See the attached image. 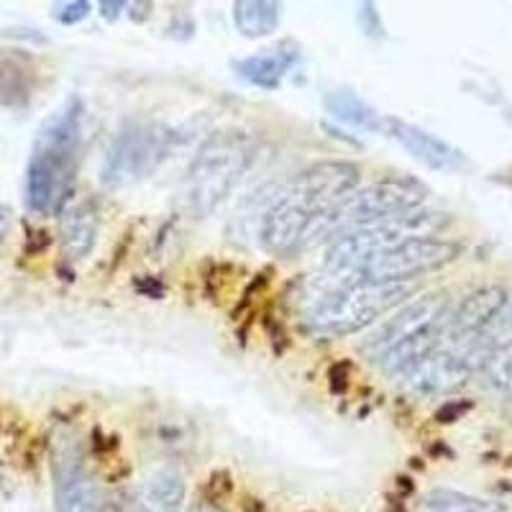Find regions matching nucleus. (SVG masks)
Here are the masks:
<instances>
[{"mask_svg":"<svg viewBox=\"0 0 512 512\" xmlns=\"http://www.w3.org/2000/svg\"><path fill=\"white\" fill-rule=\"evenodd\" d=\"M82 113V100L67 98L36 131L26 167V203L36 213H54L67 198L82 146Z\"/></svg>","mask_w":512,"mask_h":512,"instance_id":"obj_1","label":"nucleus"},{"mask_svg":"<svg viewBox=\"0 0 512 512\" xmlns=\"http://www.w3.org/2000/svg\"><path fill=\"white\" fill-rule=\"evenodd\" d=\"M448 318L451 313L446 292L415 297L400 305V310L361 344V354L374 361L384 374L400 377L405 369L441 346L448 331Z\"/></svg>","mask_w":512,"mask_h":512,"instance_id":"obj_2","label":"nucleus"},{"mask_svg":"<svg viewBox=\"0 0 512 512\" xmlns=\"http://www.w3.org/2000/svg\"><path fill=\"white\" fill-rule=\"evenodd\" d=\"M256 159L254 136L241 128L210 134L187 169V203L200 218L210 216L239 185Z\"/></svg>","mask_w":512,"mask_h":512,"instance_id":"obj_3","label":"nucleus"},{"mask_svg":"<svg viewBox=\"0 0 512 512\" xmlns=\"http://www.w3.org/2000/svg\"><path fill=\"white\" fill-rule=\"evenodd\" d=\"M448 223H451L448 213L418 205V208L405 210V213H397V216L384 218L372 226L333 239V244L326 249V256H323V269L338 277V285H346V282L354 280V272L361 262H367L369 256L392 249L397 244H405V241L436 239Z\"/></svg>","mask_w":512,"mask_h":512,"instance_id":"obj_4","label":"nucleus"},{"mask_svg":"<svg viewBox=\"0 0 512 512\" xmlns=\"http://www.w3.org/2000/svg\"><path fill=\"white\" fill-rule=\"evenodd\" d=\"M418 292L415 282L356 280L336 285L310 305L308 326L328 336H349L405 305Z\"/></svg>","mask_w":512,"mask_h":512,"instance_id":"obj_5","label":"nucleus"},{"mask_svg":"<svg viewBox=\"0 0 512 512\" xmlns=\"http://www.w3.org/2000/svg\"><path fill=\"white\" fill-rule=\"evenodd\" d=\"M425 200V187L418 185L415 180H384L374 182L369 187H356L351 195H346L341 203L333 205L326 210L318 221L310 228L305 246L318 244L326 239H338L344 233L359 231L372 223L392 218L397 213L413 210L423 205Z\"/></svg>","mask_w":512,"mask_h":512,"instance_id":"obj_6","label":"nucleus"},{"mask_svg":"<svg viewBox=\"0 0 512 512\" xmlns=\"http://www.w3.org/2000/svg\"><path fill=\"white\" fill-rule=\"evenodd\" d=\"M172 144H175V134L162 123H126L105 154L103 182L111 187H123L146 180L162 167Z\"/></svg>","mask_w":512,"mask_h":512,"instance_id":"obj_7","label":"nucleus"},{"mask_svg":"<svg viewBox=\"0 0 512 512\" xmlns=\"http://www.w3.org/2000/svg\"><path fill=\"white\" fill-rule=\"evenodd\" d=\"M461 246L446 239H413L387 251L369 256L354 272V280L374 282H415V277L456 262Z\"/></svg>","mask_w":512,"mask_h":512,"instance_id":"obj_8","label":"nucleus"},{"mask_svg":"<svg viewBox=\"0 0 512 512\" xmlns=\"http://www.w3.org/2000/svg\"><path fill=\"white\" fill-rule=\"evenodd\" d=\"M484 351L487 349H441L438 346L395 379L402 384V390L413 395H446L469 382V377L479 369Z\"/></svg>","mask_w":512,"mask_h":512,"instance_id":"obj_9","label":"nucleus"},{"mask_svg":"<svg viewBox=\"0 0 512 512\" xmlns=\"http://www.w3.org/2000/svg\"><path fill=\"white\" fill-rule=\"evenodd\" d=\"M361 169L351 162H320L303 169L295 180L285 187L290 198L308 208L315 218H320L333 205L341 203L346 195L359 187Z\"/></svg>","mask_w":512,"mask_h":512,"instance_id":"obj_10","label":"nucleus"},{"mask_svg":"<svg viewBox=\"0 0 512 512\" xmlns=\"http://www.w3.org/2000/svg\"><path fill=\"white\" fill-rule=\"evenodd\" d=\"M315 221L318 218L308 208H303L282 190L277 200L264 210L262 223H259V241L269 254H292L300 246H305V239H308Z\"/></svg>","mask_w":512,"mask_h":512,"instance_id":"obj_11","label":"nucleus"},{"mask_svg":"<svg viewBox=\"0 0 512 512\" xmlns=\"http://www.w3.org/2000/svg\"><path fill=\"white\" fill-rule=\"evenodd\" d=\"M510 292L505 287H479L472 295L464 297V303L459 305L451 318H448L446 336L456 338V341H469L472 344H484V338H489V331L495 328L497 318L505 310Z\"/></svg>","mask_w":512,"mask_h":512,"instance_id":"obj_12","label":"nucleus"},{"mask_svg":"<svg viewBox=\"0 0 512 512\" xmlns=\"http://www.w3.org/2000/svg\"><path fill=\"white\" fill-rule=\"evenodd\" d=\"M382 134L395 139L402 149H408L428 169H436V172H459V169L469 167L464 152H459L448 141L438 139L436 134H431V131H425L420 126H413L408 121L387 116Z\"/></svg>","mask_w":512,"mask_h":512,"instance_id":"obj_13","label":"nucleus"},{"mask_svg":"<svg viewBox=\"0 0 512 512\" xmlns=\"http://www.w3.org/2000/svg\"><path fill=\"white\" fill-rule=\"evenodd\" d=\"M54 479H57V512H105V497L88 474L82 472L80 459L70 451L54 456Z\"/></svg>","mask_w":512,"mask_h":512,"instance_id":"obj_14","label":"nucleus"},{"mask_svg":"<svg viewBox=\"0 0 512 512\" xmlns=\"http://www.w3.org/2000/svg\"><path fill=\"white\" fill-rule=\"evenodd\" d=\"M59 239H62V254L70 262H77L82 256H88L93 251L95 239H98V213H95L93 205H72L62 216Z\"/></svg>","mask_w":512,"mask_h":512,"instance_id":"obj_15","label":"nucleus"},{"mask_svg":"<svg viewBox=\"0 0 512 512\" xmlns=\"http://www.w3.org/2000/svg\"><path fill=\"white\" fill-rule=\"evenodd\" d=\"M295 62H297V49L277 47V49H267V52L262 54H251V57L239 59L233 67H236V72H239L246 82H251V85H256V88L277 90L280 88L282 77L287 75V70H290Z\"/></svg>","mask_w":512,"mask_h":512,"instance_id":"obj_16","label":"nucleus"},{"mask_svg":"<svg viewBox=\"0 0 512 512\" xmlns=\"http://www.w3.org/2000/svg\"><path fill=\"white\" fill-rule=\"evenodd\" d=\"M326 111L331 113L336 121L346 123V126L351 128L369 131V134H382L384 121H387V116L374 111L367 100H361L359 95L351 93V90H336V93H328Z\"/></svg>","mask_w":512,"mask_h":512,"instance_id":"obj_17","label":"nucleus"},{"mask_svg":"<svg viewBox=\"0 0 512 512\" xmlns=\"http://www.w3.org/2000/svg\"><path fill=\"white\" fill-rule=\"evenodd\" d=\"M282 6L272 0H239L233 3V24L246 39L269 36L280 26Z\"/></svg>","mask_w":512,"mask_h":512,"instance_id":"obj_18","label":"nucleus"},{"mask_svg":"<svg viewBox=\"0 0 512 512\" xmlns=\"http://www.w3.org/2000/svg\"><path fill=\"white\" fill-rule=\"evenodd\" d=\"M185 502V482L172 469L152 474L144 484V505L152 512H180Z\"/></svg>","mask_w":512,"mask_h":512,"instance_id":"obj_19","label":"nucleus"},{"mask_svg":"<svg viewBox=\"0 0 512 512\" xmlns=\"http://www.w3.org/2000/svg\"><path fill=\"white\" fill-rule=\"evenodd\" d=\"M31 95V67L16 54L0 52V100L24 105Z\"/></svg>","mask_w":512,"mask_h":512,"instance_id":"obj_20","label":"nucleus"},{"mask_svg":"<svg viewBox=\"0 0 512 512\" xmlns=\"http://www.w3.org/2000/svg\"><path fill=\"white\" fill-rule=\"evenodd\" d=\"M477 372H482L492 390L502 392L512 400V338L489 346L479 361Z\"/></svg>","mask_w":512,"mask_h":512,"instance_id":"obj_21","label":"nucleus"},{"mask_svg":"<svg viewBox=\"0 0 512 512\" xmlns=\"http://www.w3.org/2000/svg\"><path fill=\"white\" fill-rule=\"evenodd\" d=\"M425 507L431 512H505V507L497 502L482 500V497L464 495L454 489H436L428 495Z\"/></svg>","mask_w":512,"mask_h":512,"instance_id":"obj_22","label":"nucleus"},{"mask_svg":"<svg viewBox=\"0 0 512 512\" xmlns=\"http://www.w3.org/2000/svg\"><path fill=\"white\" fill-rule=\"evenodd\" d=\"M88 13L90 3H85V0H70V3H59V6H54V18L64 26L80 24L82 18H88Z\"/></svg>","mask_w":512,"mask_h":512,"instance_id":"obj_23","label":"nucleus"},{"mask_svg":"<svg viewBox=\"0 0 512 512\" xmlns=\"http://www.w3.org/2000/svg\"><path fill=\"white\" fill-rule=\"evenodd\" d=\"M98 8H100V13L108 18V21H113V18L121 16V11L126 8V3H121V0H118V3H113V0H103Z\"/></svg>","mask_w":512,"mask_h":512,"instance_id":"obj_24","label":"nucleus"},{"mask_svg":"<svg viewBox=\"0 0 512 512\" xmlns=\"http://www.w3.org/2000/svg\"><path fill=\"white\" fill-rule=\"evenodd\" d=\"M8 228H11V210L6 205H0V241L6 239Z\"/></svg>","mask_w":512,"mask_h":512,"instance_id":"obj_25","label":"nucleus"},{"mask_svg":"<svg viewBox=\"0 0 512 512\" xmlns=\"http://www.w3.org/2000/svg\"><path fill=\"white\" fill-rule=\"evenodd\" d=\"M190 512H226V510H221V507L216 505H198V507H192Z\"/></svg>","mask_w":512,"mask_h":512,"instance_id":"obj_26","label":"nucleus"}]
</instances>
